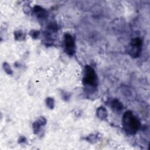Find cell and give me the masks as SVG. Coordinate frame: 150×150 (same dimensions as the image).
Returning a JSON list of instances; mask_svg holds the SVG:
<instances>
[{
  "label": "cell",
  "instance_id": "cell-15",
  "mask_svg": "<svg viewBox=\"0 0 150 150\" xmlns=\"http://www.w3.org/2000/svg\"><path fill=\"white\" fill-rule=\"evenodd\" d=\"M26 141V139L25 137L23 136H21L18 139V143L19 144H21V143H24Z\"/></svg>",
  "mask_w": 150,
  "mask_h": 150
},
{
  "label": "cell",
  "instance_id": "cell-3",
  "mask_svg": "<svg viewBox=\"0 0 150 150\" xmlns=\"http://www.w3.org/2000/svg\"><path fill=\"white\" fill-rule=\"evenodd\" d=\"M142 41L139 37L132 39L127 48L128 54L133 58L139 57L142 50Z\"/></svg>",
  "mask_w": 150,
  "mask_h": 150
},
{
  "label": "cell",
  "instance_id": "cell-6",
  "mask_svg": "<svg viewBox=\"0 0 150 150\" xmlns=\"http://www.w3.org/2000/svg\"><path fill=\"white\" fill-rule=\"evenodd\" d=\"M33 12L37 18L43 20L47 16V12L43 8L39 5H35L33 9Z\"/></svg>",
  "mask_w": 150,
  "mask_h": 150
},
{
  "label": "cell",
  "instance_id": "cell-13",
  "mask_svg": "<svg viewBox=\"0 0 150 150\" xmlns=\"http://www.w3.org/2000/svg\"><path fill=\"white\" fill-rule=\"evenodd\" d=\"M60 93H61L60 94L61 97L63 100H64L66 101H67L69 100L70 97V94L69 93L63 91V90H62Z\"/></svg>",
  "mask_w": 150,
  "mask_h": 150
},
{
  "label": "cell",
  "instance_id": "cell-14",
  "mask_svg": "<svg viewBox=\"0 0 150 150\" xmlns=\"http://www.w3.org/2000/svg\"><path fill=\"white\" fill-rule=\"evenodd\" d=\"M30 36L33 38V39H38L40 35V32L39 30H32L30 32Z\"/></svg>",
  "mask_w": 150,
  "mask_h": 150
},
{
  "label": "cell",
  "instance_id": "cell-1",
  "mask_svg": "<svg viewBox=\"0 0 150 150\" xmlns=\"http://www.w3.org/2000/svg\"><path fill=\"white\" fill-rule=\"evenodd\" d=\"M122 124L125 132L131 135H135L138 131L141 125L139 118L130 110L124 113L122 118Z\"/></svg>",
  "mask_w": 150,
  "mask_h": 150
},
{
  "label": "cell",
  "instance_id": "cell-4",
  "mask_svg": "<svg viewBox=\"0 0 150 150\" xmlns=\"http://www.w3.org/2000/svg\"><path fill=\"white\" fill-rule=\"evenodd\" d=\"M63 45L65 52L69 56L76 53V43L74 38L70 33H66L63 36Z\"/></svg>",
  "mask_w": 150,
  "mask_h": 150
},
{
  "label": "cell",
  "instance_id": "cell-9",
  "mask_svg": "<svg viewBox=\"0 0 150 150\" xmlns=\"http://www.w3.org/2000/svg\"><path fill=\"white\" fill-rule=\"evenodd\" d=\"M99 134H91L90 135H88L87 137L85 138V139L91 143V144H94L96 142H97L98 141V140L99 139Z\"/></svg>",
  "mask_w": 150,
  "mask_h": 150
},
{
  "label": "cell",
  "instance_id": "cell-12",
  "mask_svg": "<svg viewBox=\"0 0 150 150\" xmlns=\"http://www.w3.org/2000/svg\"><path fill=\"white\" fill-rule=\"evenodd\" d=\"M3 69L4 70V71L8 74H12L13 73V71H12V70L10 66V65L6 63V62H4L3 63Z\"/></svg>",
  "mask_w": 150,
  "mask_h": 150
},
{
  "label": "cell",
  "instance_id": "cell-8",
  "mask_svg": "<svg viewBox=\"0 0 150 150\" xmlns=\"http://www.w3.org/2000/svg\"><path fill=\"white\" fill-rule=\"evenodd\" d=\"M96 115L97 117L100 120H105L108 117V112L105 107L101 106L97 109Z\"/></svg>",
  "mask_w": 150,
  "mask_h": 150
},
{
  "label": "cell",
  "instance_id": "cell-10",
  "mask_svg": "<svg viewBox=\"0 0 150 150\" xmlns=\"http://www.w3.org/2000/svg\"><path fill=\"white\" fill-rule=\"evenodd\" d=\"M14 37L16 40L22 41L25 39L26 35H25V33H24V32H23L22 30H16L14 32Z\"/></svg>",
  "mask_w": 150,
  "mask_h": 150
},
{
  "label": "cell",
  "instance_id": "cell-2",
  "mask_svg": "<svg viewBox=\"0 0 150 150\" xmlns=\"http://www.w3.org/2000/svg\"><path fill=\"white\" fill-rule=\"evenodd\" d=\"M82 83L86 89L94 92L98 87V79L95 70L89 65H86L83 70Z\"/></svg>",
  "mask_w": 150,
  "mask_h": 150
},
{
  "label": "cell",
  "instance_id": "cell-7",
  "mask_svg": "<svg viewBox=\"0 0 150 150\" xmlns=\"http://www.w3.org/2000/svg\"><path fill=\"white\" fill-rule=\"evenodd\" d=\"M110 106L112 110L115 112L120 113L123 110V105L118 99L114 98L110 101Z\"/></svg>",
  "mask_w": 150,
  "mask_h": 150
},
{
  "label": "cell",
  "instance_id": "cell-5",
  "mask_svg": "<svg viewBox=\"0 0 150 150\" xmlns=\"http://www.w3.org/2000/svg\"><path fill=\"white\" fill-rule=\"evenodd\" d=\"M47 123V120L44 117H40L32 124V128L35 134H38L42 127L45 126Z\"/></svg>",
  "mask_w": 150,
  "mask_h": 150
},
{
  "label": "cell",
  "instance_id": "cell-11",
  "mask_svg": "<svg viewBox=\"0 0 150 150\" xmlns=\"http://www.w3.org/2000/svg\"><path fill=\"white\" fill-rule=\"evenodd\" d=\"M46 106L50 110H52L54 107V100L52 97H47L46 98Z\"/></svg>",
  "mask_w": 150,
  "mask_h": 150
}]
</instances>
